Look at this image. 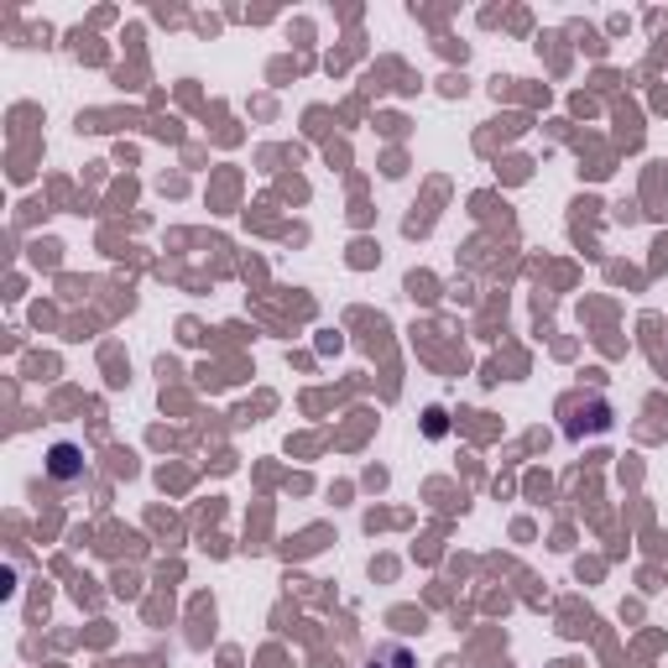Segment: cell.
Segmentation results:
<instances>
[{"instance_id":"6da1fadb","label":"cell","mask_w":668,"mask_h":668,"mask_svg":"<svg viewBox=\"0 0 668 668\" xmlns=\"http://www.w3.org/2000/svg\"><path fill=\"white\" fill-rule=\"evenodd\" d=\"M47 470H53L58 480H79L84 476L79 449H74V444H58V449H53V459H47Z\"/></svg>"},{"instance_id":"7a4b0ae2","label":"cell","mask_w":668,"mask_h":668,"mask_svg":"<svg viewBox=\"0 0 668 668\" xmlns=\"http://www.w3.org/2000/svg\"><path fill=\"white\" fill-rule=\"evenodd\" d=\"M366 668H417V664H413V653H408L402 643H381L371 658H366Z\"/></svg>"}]
</instances>
